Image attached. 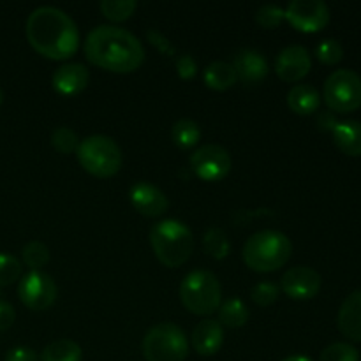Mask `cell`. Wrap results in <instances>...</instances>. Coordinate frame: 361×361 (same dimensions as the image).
Here are the masks:
<instances>
[{"instance_id":"cell-27","label":"cell","mask_w":361,"mask_h":361,"mask_svg":"<svg viewBox=\"0 0 361 361\" xmlns=\"http://www.w3.org/2000/svg\"><path fill=\"white\" fill-rule=\"evenodd\" d=\"M137 2L136 0H102L101 11L108 20L111 21H126L136 11Z\"/></svg>"},{"instance_id":"cell-14","label":"cell","mask_w":361,"mask_h":361,"mask_svg":"<svg viewBox=\"0 0 361 361\" xmlns=\"http://www.w3.org/2000/svg\"><path fill=\"white\" fill-rule=\"evenodd\" d=\"M129 197L137 214L145 217H161L168 212L169 201L159 187L150 182H136L129 190Z\"/></svg>"},{"instance_id":"cell-29","label":"cell","mask_w":361,"mask_h":361,"mask_svg":"<svg viewBox=\"0 0 361 361\" xmlns=\"http://www.w3.org/2000/svg\"><path fill=\"white\" fill-rule=\"evenodd\" d=\"M319 361H360V353L348 342H335L321 351Z\"/></svg>"},{"instance_id":"cell-30","label":"cell","mask_w":361,"mask_h":361,"mask_svg":"<svg viewBox=\"0 0 361 361\" xmlns=\"http://www.w3.org/2000/svg\"><path fill=\"white\" fill-rule=\"evenodd\" d=\"M21 277V263L13 254L0 252V288L14 284Z\"/></svg>"},{"instance_id":"cell-6","label":"cell","mask_w":361,"mask_h":361,"mask_svg":"<svg viewBox=\"0 0 361 361\" xmlns=\"http://www.w3.org/2000/svg\"><path fill=\"white\" fill-rule=\"evenodd\" d=\"M78 162L88 175L95 178H109L120 171L123 155L113 137L94 134L80 141L76 150Z\"/></svg>"},{"instance_id":"cell-34","label":"cell","mask_w":361,"mask_h":361,"mask_svg":"<svg viewBox=\"0 0 361 361\" xmlns=\"http://www.w3.org/2000/svg\"><path fill=\"white\" fill-rule=\"evenodd\" d=\"M175 67H176V74L185 81L192 80V78L197 74V62L194 60L192 55H189V53H183V55L176 56Z\"/></svg>"},{"instance_id":"cell-24","label":"cell","mask_w":361,"mask_h":361,"mask_svg":"<svg viewBox=\"0 0 361 361\" xmlns=\"http://www.w3.org/2000/svg\"><path fill=\"white\" fill-rule=\"evenodd\" d=\"M173 143L182 150H190L201 141V129L197 122L190 118L176 120L171 127Z\"/></svg>"},{"instance_id":"cell-3","label":"cell","mask_w":361,"mask_h":361,"mask_svg":"<svg viewBox=\"0 0 361 361\" xmlns=\"http://www.w3.org/2000/svg\"><path fill=\"white\" fill-rule=\"evenodd\" d=\"M291 240L275 229H263L250 235L242 250L247 267L259 274H268L286 267L291 259Z\"/></svg>"},{"instance_id":"cell-12","label":"cell","mask_w":361,"mask_h":361,"mask_svg":"<svg viewBox=\"0 0 361 361\" xmlns=\"http://www.w3.org/2000/svg\"><path fill=\"white\" fill-rule=\"evenodd\" d=\"M321 275L310 267H293L282 275L281 291L293 300H312L321 291Z\"/></svg>"},{"instance_id":"cell-9","label":"cell","mask_w":361,"mask_h":361,"mask_svg":"<svg viewBox=\"0 0 361 361\" xmlns=\"http://www.w3.org/2000/svg\"><path fill=\"white\" fill-rule=\"evenodd\" d=\"M189 164L197 178L204 182H221L231 171L233 161L224 147L217 143H207L192 152Z\"/></svg>"},{"instance_id":"cell-4","label":"cell","mask_w":361,"mask_h":361,"mask_svg":"<svg viewBox=\"0 0 361 361\" xmlns=\"http://www.w3.org/2000/svg\"><path fill=\"white\" fill-rule=\"evenodd\" d=\"M150 245L164 267L178 268L194 252V235L185 222L164 219L150 229Z\"/></svg>"},{"instance_id":"cell-33","label":"cell","mask_w":361,"mask_h":361,"mask_svg":"<svg viewBox=\"0 0 361 361\" xmlns=\"http://www.w3.org/2000/svg\"><path fill=\"white\" fill-rule=\"evenodd\" d=\"M281 288L274 282H259L250 291V300L259 307H270L277 302Z\"/></svg>"},{"instance_id":"cell-15","label":"cell","mask_w":361,"mask_h":361,"mask_svg":"<svg viewBox=\"0 0 361 361\" xmlns=\"http://www.w3.org/2000/svg\"><path fill=\"white\" fill-rule=\"evenodd\" d=\"M88 81H90V73L87 66L76 62L60 66L51 78V85L56 94L66 95V97L81 94L87 88Z\"/></svg>"},{"instance_id":"cell-35","label":"cell","mask_w":361,"mask_h":361,"mask_svg":"<svg viewBox=\"0 0 361 361\" xmlns=\"http://www.w3.org/2000/svg\"><path fill=\"white\" fill-rule=\"evenodd\" d=\"M147 37H148V41L152 42V46H155V48H157L162 55H168V56L175 55V46L169 42V39L166 37L162 32L152 28V30L147 32Z\"/></svg>"},{"instance_id":"cell-20","label":"cell","mask_w":361,"mask_h":361,"mask_svg":"<svg viewBox=\"0 0 361 361\" xmlns=\"http://www.w3.org/2000/svg\"><path fill=\"white\" fill-rule=\"evenodd\" d=\"M321 104V95L317 92V88H314L312 85L300 83L295 85L291 90L288 92V106L293 113L296 115H312L317 111Z\"/></svg>"},{"instance_id":"cell-31","label":"cell","mask_w":361,"mask_h":361,"mask_svg":"<svg viewBox=\"0 0 361 361\" xmlns=\"http://www.w3.org/2000/svg\"><path fill=\"white\" fill-rule=\"evenodd\" d=\"M284 20V7L277 6V4H264V6H261L259 9L256 11V21L263 28H268V30L277 28Z\"/></svg>"},{"instance_id":"cell-2","label":"cell","mask_w":361,"mask_h":361,"mask_svg":"<svg viewBox=\"0 0 361 361\" xmlns=\"http://www.w3.org/2000/svg\"><path fill=\"white\" fill-rule=\"evenodd\" d=\"M83 49L88 62L118 74L133 73L145 60V48L140 39L116 25L95 27L85 39Z\"/></svg>"},{"instance_id":"cell-1","label":"cell","mask_w":361,"mask_h":361,"mask_svg":"<svg viewBox=\"0 0 361 361\" xmlns=\"http://www.w3.org/2000/svg\"><path fill=\"white\" fill-rule=\"evenodd\" d=\"M25 34L39 55L49 60H67L80 48V30L73 18L62 9L42 6L27 18Z\"/></svg>"},{"instance_id":"cell-25","label":"cell","mask_w":361,"mask_h":361,"mask_svg":"<svg viewBox=\"0 0 361 361\" xmlns=\"http://www.w3.org/2000/svg\"><path fill=\"white\" fill-rule=\"evenodd\" d=\"M203 245L204 250L217 261L226 259L231 252V242H229L228 235L221 228H215V226L204 233Z\"/></svg>"},{"instance_id":"cell-5","label":"cell","mask_w":361,"mask_h":361,"mask_svg":"<svg viewBox=\"0 0 361 361\" xmlns=\"http://www.w3.org/2000/svg\"><path fill=\"white\" fill-rule=\"evenodd\" d=\"M180 302L194 316H212L222 303L221 282L208 270L190 271L180 284Z\"/></svg>"},{"instance_id":"cell-10","label":"cell","mask_w":361,"mask_h":361,"mask_svg":"<svg viewBox=\"0 0 361 361\" xmlns=\"http://www.w3.org/2000/svg\"><path fill=\"white\" fill-rule=\"evenodd\" d=\"M55 281L44 271L30 270L25 277H21L20 286H18V296L21 303L30 310L41 312V310L49 309L56 300Z\"/></svg>"},{"instance_id":"cell-11","label":"cell","mask_w":361,"mask_h":361,"mask_svg":"<svg viewBox=\"0 0 361 361\" xmlns=\"http://www.w3.org/2000/svg\"><path fill=\"white\" fill-rule=\"evenodd\" d=\"M284 13L289 25L305 34L323 30L330 23V7L323 0H293Z\"/></svg>"},{"instance_id":"cell-21","label":"cell","mask_w":361,"mask_h":361,"mask_svg":"<svg viewBox=\"0 0 361 361\" xmlns=\"http://www.w3.org/2000/svg\"><path fill=\"white\" fill-rule=\"evenodd\" d=\"M203 80L208 88L217 92L229 90L233 85L236 83V71L233 63L222 62V60H215L210 66L204 67L203 71Z\"/></svg>"},{"instance_id":"cell-22","label":"cell","mask_w":361,"mask_h":361,"mask_svg":"<svg viewBox=\"0 0 361 361\" xmlns=\"http://www.w3.org/2000/svg\"><path fill=\"white\" fill-rule=\"evenodd\" d=\"M217 314V321L222 324V328H242L245 326L250 317L249 307L240 298H229L226 302H222Z\"/></svg>"},{"instance_id":"cell-16","label":"cell","mask_w":361,"mask_h":361,"mask_svg":"<svg viewBox=\"0 0 361 361\" xmlns=\"http://www.w3.org/2000/svg\"><path fill=\"white\" fill-rule=\"evenodd\" d=\"M233 67L236 71V78L245 85L259 83L268 76V62L257 49H240L233 60Z\"/></svg>"},{"instance_id":"cell-38","label":"cell","mask_w":361,"mask_h":361,"mask_svg":"<svg viewBox=\"0 0 361 361\" xmlns=\"http://www.w3.org/2000/svg\"><path fill=\"white\" fill-rule=\"evenodd\" d=\"M282 361H314V360H310L309 356H303V355H293V356H288V358H284Z\"/></svg>"},{"instance_id":"cell-32","label":"cell","mask_w":361,"mask_h":361,"mask_svg":"<svg viewBox=\"0 0 361 361\" xmlns=\"http://www.w3.org/2000/svg\"><path fill=\"white\" fill-rule=\"evenodd\" d=\"M316 56L319 62L326 63V66H335L344 59V48L338 41L335 39H324L317 44Z\"/></svg>"},{"instance_id":"cell-8","label":"cell","mask_w":361,"mask_h":361,"mask_svg":"<svg viewBox=\"0 0 361 361\" xmlns=\"http://www.w3.org/2000/svg\"><path fill=\"white\" fill-rule=\"evenodd\" d=\"M323 99L335 113H351L361 108V76L351 69H338L326 78Z\"/></svg>"},{"instance_id":"cell-37","label":"cell","mask_w":361,"mask_h":361,"mask_svg":"<svg viewBox=\"0 0 361 361\" xmlns=\"http://www.w3.org/2000/svg\"><path fill=\"white\" fill-rule=\"evenodd\" d=\"M16 321V310L9 302L0 300V331L9 330Z\"/></svg>"},{"instance_id":"cell-26","label":"cell","mask_w":361,"mask_h":361,"mask_svg":"<svg viewBox=\"0 0 361 361\" xmlns=\"http://www.w3.org/2000/svg\"><path fill=\"white\" fill-rule=\"evenodd\" d=\"M21 257L30 270L41 271V268H44L49 263V249L41 240H32L23 247Z\"/></svg>"},{"instance_id":"cell-19","label":"cell","mask_w":361,"mask_h":361,"mask_svg":"<svg viewBox=\"0 0 361 361\" xmlns=\"http://www.w3.org/2000/svg\"><path fill=\"white\" fill-rule=\"evenodd\" d=\"M334 143L342 154L349 157H361V122L344 120L337 122L331 129Z\"/></svg>"},{"instance_id":"cell-36","label":"cell","mask_w":361,"mask_h":361,"mask_svg":"<svg viewBox=\"0 0 361 361\" xmlns=\"http://www.w3.org/2000/svg\"><path fill=\"white\" fill-rule=\"evenodd\" d=\"M6 361H39V356L32 348L18 345V348H13L7 353Z\"/></svg>"},{"instance_id":"cell-18","label":"cell","mask_w":361,"mask_h":361,"mask_svg":"<svg viewBox=\"0 0 361 361\" xmlns=\"http://www.w3.org/2000/svg\"><path fill=\"white\" fill-rule=\"evenodd\" d=\"M337 326L345 338L361 342V289L351 293L342 302L337 316Z\"/></svg>"},{"instance_id":"cell-28","label":"cell","mask_w":361,"mask_h":361,"mask_svg":"<svg viewBox=\"0 0 361 361\" xmlns=\"http://www.w3.org/2000/svg\"><path fill=\"white\" fill-rule=\"evenodd\" d=\"M51 147L62 155L76 154L80 147V137L71 127H56L51 133Z\"/></svg>"},{"instance_id":"cell-17","label":"cell","mask_w":361,"mask_h":361,"mask_svg":"<svg viewBox=\"0 0 361 361\" xmlns=\"http://www.w3.org/2000/svg\"><path fill=\"white\" fill-rule=\"evenodd\" d=\"M192 348L200 356H214L224 344V328L217 319H203L192 331Z\"/></svg>"},{"instance_id":"cell-7","label":"cell","mask_w":361,"mask_h":361,"mask_svg":"<svg viewBox=\"0 0 361 361\" xmlns=\"http://www.w3.org/2000/svg\"><path fill=\"white\" fill-rule=\"evenodd\" d=\"M141 349L147 361H185L189 341L175 323H159L147 331Z\"/></svg>"},{"instance_id":"cell-23","label":"cell","mask_w":361,"mask_h":361,"mask_svg":"<svg viewBox=\"0 0 361 361\" xmlns=\"http://www.w3.org/2000/svg\"><path fill=\"white\" fill-rule=\"evenodd\" d=\"M83 349L71 338H60L46 345L41 353V361H81Z\"/></svg>"},{"instance_id":"cell-39","label":"cell","mask_w":361,"mask_h":361,"mask_svg":"<svg viewBox=\"0 0 361 361\" xmlns=\"http://www.w3.org/2000/svg\"><path fill=\"white\" fill-rule=\"evenodd\" d=\"M2 102H4V92L2 88H0V106H2Z\"/></svg>"},{"instance_id":"cell-13","label":"cell","mask_w":361,"mask_h":361,"mask_svg":"<svg viewBox=\"0 0 361 361\" xmlns=\"http://www.w3.org/2000/svg\"><path fill=\"white\" fill-rule=\"evenodd\" d=\"M312 59L309 49L300 44L286 46L275 60V73L286 83H296L310 73Z\"/></svg>"}]
</instances>
